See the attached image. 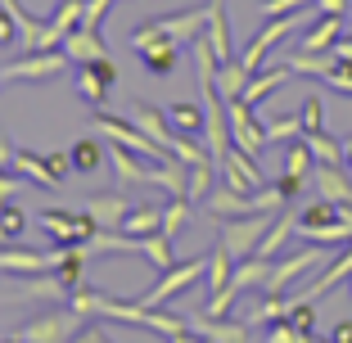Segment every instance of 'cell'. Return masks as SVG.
Here are the masks:
<instances>
[{"instance_id": "obj_1", "label": "cell", "mask_w": 352, "mask_h": 343, "mask_svg": "<svg viewBox=\"0 0 352 343\" xmlns=\"http://www.w3.org/2000/svg\"><path fill=\"white\" fill-rule=\"evenodd\" d=\"M208 14H212V0H208V5H190V10H176V14H163V19H149L145 27L131 32V50H140V45L154 41V36L176 41V45H195L208 27Z\"/></svg>"}, {"instance_id": "obj_2", "label": "cell", "mask_w": 352, "mask_h": 343, "mask_svg": "<svg viewBox=\"0 0 352 343\" xmlns=\"http://www.w3.org/2000/svg\"><path fill=\"white\" fill-rule=\"evenodd\" d=\"M316 19H321V14H316V5H307V10H298V14H280V19H271L267 27H262V32L253 36L249 45H244V54H239V63H244L249 73H258L262 63H267V54L276 50V45L285 41V36H289V32L307 27V23H316Z\"/></svg>"}, {"instance_id": "obj_3", "label": "cell", "mask_w": 352, "mask_h": 343, "mask_svg": "<svg viewBox=\"0 0 352 343\" xmlns=\"http://www.w3.org/2000/svg\"><path fill=\"white\" fill-rule=\"evenodd\" d=\"M91 126L109 140V145H122V149H131V154H140V158H149V163H158V158H167V149L163 145H154L140 126L131 122V118H113V113H95L91 118Z\"/></svg>"}, {"instance_id": "obj_4", "label": "cell", "mask_w": 352, "mask_h": 343, "mask_svg": "<svg viewBox=\"0 0 352 343\" xmlns=\"http://www.w3.org/2000/svg\"><path fill=\"white\" fill-rule=\"evenodd\" d=\"M68 54L59 50H23V59H10V63H0V77L5 82H50V77L68 73Z\"/></svg>"}, {"instance_id": "obj_5", "label": "cell", "mask_w": 352, "mask_h": 343, "mask_svg": "<svg viewBox=\"0 0 352 343\" xmlns=\"http://www.w3.org/2000/svg\"><path fill=\"white\" fill-rule=\"evenodd\" d=\"M271 221H276V212H253V217H221L217 239L226 244L230 253H235V262H239V258H253V253H258V244H262V235L271 230Z\"/></svg>"}, {"instance_id": "obj_6", "label": "cell", "mask_w": 352, "mask_h": 343, "mask_svg": "<svg viewBox=\"0 0 352 343\" xmlns=\"http://www.w3.org/2000/svg\"><path fill=\"white\" fill-rule=\"evenodd\" d=\"M82 312H73V307H63V312H41L36 321H28L23 330H14V339L23 343H73L77 334H82Z\"/></svg>"}, {"instance_id": "obj_7", "label": "cell", "mask_w": 352, "mask_h": 343, "mask_svg": "<svg viewBox=\"0 0 352 343\" xmlns=\"http://www.w3.org/2000/svg\"><path fill=\"white\" fill-rule=\"evenodd\" d=\"M204 276H208V253H204V258H190V262H176V267L158 271L154 289L140 294V302H145V307H163L167 298H176L181 289H190V285L204 280Z\"/></svg>"}, {"instance_id": "obj_8", "label": "cell", "mask_w": 352, "mask_h": 343, "mask_svg": "<svg viewBox=\"0 0 352 343\" xmlns=\"http://www.w3.org/2000/svg\"><path fill=\"white\" fill-rule=\"evenodd\" d=\"M36 221H41V230L59 244V249H68V244H86V239L100 230L86 212H73V208H45Z\"/></svg>"}, {"instance_id": "obj_9", "label": "cell", "mask_w": 352, "mask_h": 343, "mask_svg": "<svg viewBox=\"0 0 352 343\" xmlns=\"http://www.w3.org/2000/svg\"><path fill=\"white\" fill-rule=\"evenodd\" d=\"M226 113H230V140H235L244 154L258 158L262 149H267V122H258L244 100H226Z\"/></svg>"}, {"instance_id": "obj_10", "label": "cell", "mask_w": 352, "mask_h": 343, "mask_svg": "<svg viewBox=\"0 0 352 343\" xmlns=\"http://www.w3.org/2000/svg\"><path fill=\"white\" fill-rule=\"evenodd\" d=\"M118 86V63L113 59H95V63H77V95L86 104L100 109L109 100V91Z\"/></svg>"}, {"instance_id": "obj_11", "label": "cell", "mask_w": 352, "mask_h": 343, "mask_svg": "<svg viewBox=\"0 0 352 343\" xmlns=\"http://www.w3.org/2000/svg\"><path fill=\"white\" fill-rule=\"evenodd\" d=\"M311 267H321V244H311V249H302V253H289V258H276L262 294H285L298 276H307Z\"/></svg>"}, {"instance_id": "obj_12", "label": "cell", "mask_w": 352, "mask_h": 343, "mask_svg": "<svg viewBox=\"0 0 352 343\" xmlns=\"http://www.w3.org/2000/svg\"><path fill=\"white\" fill-rule=\"evenodd\" d=\"M59 262V249L54 253H41V249H19V244H0V271H10V276H45L54 271Z\"/></svg>"}, {"instance_id": "obj_13", "label": "cell", "mask_w": 352, "mask_h": 343, "mask_svg": "<svg viewBox=\"0 0 352 343\" xmlns=\"http://www.w3.org/2000/svg\"><path fill=\"white\" fill-rule=\"evenodd\" d=\"M221 177H226L230 190H239V195H253V190H262V172H258V158L244 154L239 145L226 149V158H221Z\"/></svg>"}, {"instance_id": "obj_14", "label": "cell", "mask_w": 352, "mask_h": 343, "mask_svg": "<svg viewBox=\"0 0 352 343\" xmlns=\"http://www.w3.org/2000/svg\"><path fill=\"white\" fill-rule=\"evenodd\" d=\"M82 212L95 221L100 230H122L126 212H131V199L122 195V190H109V195H91L82 203Z\"/></svg>"}, {"instance_id": "obj_15", "label": "cell", "mask_w": 352, "mask_h": 343, "mask_svg": "<svg viewBox=\"0 0 352 343\" xmlns=\"http://www.w3.org/2000/svg\"><path fill=\"white\" fill-rule=\"evenodd\" d=\"M145 186H158V190H167L172 199H186V195H190V163H181L176 154L158 158V163H149V172H145Z\"/></svg>"}, {"instance_id": "obj_16", "label": "cell", "mask_w": 352, "mask_h": 343, "mask_svg": "<svg viewBox=\"0 0 352 343\" xmlns=\"http://www.w3.org/2000/svg\"><path fill=\"white\" fill-rule=\"evenodd\" d=\"M311 186H316L321 199H330V203H352V172H348V167L316 163V167H311Z\"/></svg>"}, {"instance_id": "obj_17", "label": "cell", "mask_w": 352, "mask_h": 343, "mask_svg": "<svg viewBox=\"0 0 352 343\" xmlns=\"http://www.w3.org/2000/svg\"><path fill=\"white\" fill-rule=\"evenodd\" d=\"M249 325L253 321H230V316H208L199 312L190 321V330H199L208 343H249Z\"/></svg>"}, {"instance_id": "obj_18", "label": "cell", "mask_w": 352, "mask_h": 343, "mask_svg": "<svg viewBox=\"0 0 352 343\" xmlns=\"http://www.w3.org/2000/svg\"><path fill=\"white\" fill-rule=\"evenodd\" d=\"M63 54L73 63H95V59H109V45H104L100 27H73L63 36Z\"/></svg>"}, {"instance_id": "obj_19", "label": "cell", "mask_w": 352, "mask_h": 343, "mask_svg": "<svg viewBox=\"0 0 352 343\" xmlns=\"http://www.w3.org/2000/svg\"><path fill=\"white\" fill-rule=\"evenodd\" d=\"M131 122L140 126V131L154 140V145H163L167 154H172V140H176V126H172V118L163 113V109H154V104H131Z\"/></svg>"}, {"instance_id": "obj_20", "label": "cell", "mask_w": 352, "mask_h": 343, "mask_svg": "<svg viewBox=\"0 0 352 343\" xmlns=\"http://www.w3.org/2000/svg\"><path fill=\"white\" fill-rule=\"evenodd\" d=\"M343 23H348V19H339V14H321V19L302 32V50H307V54L334 50V45H339V36H343Z\"/></svg>"}, {"instance_id": "obj_21", "label": "cell", "mask_w": 352, "mask_h": 343, "mask_svg": "<svg viewBox=\"0 0 352 343\" xmlns=\"http://www.w3.org/2000/svg\"><path fill=\"white\" fill-rule=\"evenodd\" d=\"M348 276H352V249L343 253V258H334L330 267L321 271V280H311L307 289H302V294H294V298H298V302H316V298H325V294H330L334 285H343Z\"/></svg>"}, {"instance_id": "obj_22", "label": "cell", "mask_w": 352, "mask_h": 343, "mask_svg": "<svg viewBox=\"0 0 352 343\" xmlns=\"http://www.w3.org/2000/svg\"><path fill=\"white\" fill-rule=\"evenodd\" d=\"M289 77H294V68H289V63H280V68H267V73H253V77H249V86H244V95H239V100H244V104H249V109H258L262 100H267L271 91H280V86L289 82Z\"/></svg>"}, {"instance_id": "obj_23", "label": "cell", "mask_w": 352, "mask_h": 343, "mask_svg": "<svg viewBox=\"0 0 352 343\" xmlns=\"http://www.w3.org/2000/svg\"><path fill=\"white\" fill-rule=\"evenodd\" d=\"M135 54H140V63H145V73L167 77V73L176 68V54H181V45H176V41H163V36H154V41H145Z\"/></svg>"}, {"instance_id": "obj_24", "label": "cell", "mask_w": 352, "mask_h": 343, "mask_svg": "<svg viewBox=\"0 0 352 343\" xmlns=\"http://www.w3.org/2000/svg\"><path fill=\"white\" fill-rule=\"evenodd\" d=\"M226 5L221 0H212V14H208V27H204V41L212 45V54H217V63H230L235 54H230V27H226Z\"/></svg>"}, {"instance_id": "obj_25", "label": "cell", "mask_w": 352, "mask_h": 343, "mask_svg": "<svg viewBox=\"0 0 352 343\" xmlns=\"http://www.w3.org/2000/svg\"><path fill=\"white\" fill-rule=\"evenodd\" d=\"M109 163H113V177H118V186H145L149 158H140V154H131V149L113 145V154H109Z\"/></svg>"}, {"instance_id": "obj_26", "label": "cell", "mask_w": 352, "mask_h": 343, "mask_svg": "<svg viewBox=\"0 0 352 343\" xmlns=\"http://www.w3.org/2000/svg\"><path fill=\"white\" fill-rule=\"evenodd\" d=\"M10 298H19V302H28V298H45V302H68V289L59 285V276L54 271H45V276H28V285H19V289L10 294Z\"/></svg>"}, {"instance_id": "obj_27", "label": "cell", "mask_w": 352, "mask_h": 343, "mask_svg": "<svg viewBox=\"0 0 352 343\" xmlns=\"http://www.w3.org/2000/svg\"><path fill=\"white\" fill-rule=\"evenodd\" d=\"M230 271H235V253L226 249V244H212V253H208V276H204V285H208V294H221L230 285Z\"/></svg>"}, {"instance_id": "obj_28", "label": "cell", "mask_w": 352, "mask_h": 343, "mask_svg": "<svg viewBox=\"0 0 352 343\" xmlns=\"http://www.w3.org/2000/svg\"><path fill=\"white\" fill-rule=\"evenodd\" d=\"M82 262H86V249L82 244H68V249H59V262H54V276H59V285L68 294L77 289V285H86V276H82Z\"/></svg>"}, {"instance_id": "obj_29", "label": "cell", "mask_w": 352, "mask_h": 343, "mask_svg": "<svg viewBox=\"0 0 352 343\" xmlns=\"http://www.w3.org/2000/svg\"><path fill=\"white\" fill-rule=\"evenodd\" d=\"M122 230H126V235H135V239L163 230V203H140V208H131V212H126V221H122Z\"/></svg>"}, {"instance_id": "obj_30", "label": "cell", "mask_w": 352, "mask_h": 343, "mask_svg": "<svg viewBox=\"0 0 352 343\" xmlns=\"http://www.w3.org/2000/svg\"><path fill=\"white\" fill-rule=\"evenodd\" d=\"M249 68H244V63L239 59H230V63H217V77H212V82H217V95L221 100H239V95H244V86H249Z\"/></svg>"}, {"instance_id": "obj_31", "label": "cell", "mask_w": 352, "mask_h": 343, "mask_svg": "<svg viewBox=\"0 0 352 343\" xmlns=\"http://www.w3.org/2000/svg\"><path fill=\"white\" fill-rule=\"evenodd\" d=\"M167 118H172L176 131H190V135H204V100H176L172 109H167Z\"/></svg>"}, {"instance_id": "obj_32", "label": "cell", "mask_w": 352, "mask_h": 343, "mask_svg": "<svg viewBox=\"0 0 352 343\" xmlns=\"http://www.w3.org/2000/svg\"><path fill=\"white\" fill-rule=\"evenodd\" d=\"M14 167H19L23 177L32 181V186H59V181L50 177V163H45L41 154H32V149H23V145L14 149Z\"/></svg>"}, {"instance_id": "obj_33", "label": "cell", "mask_w": 352, "mask_h": 343, "mask_svg": "<svg viewBox=\"0 0 352 343\" xmlns=\"http://www.w3.org/2000/svg\"><path fill=\"white\" fill-rule=\"evenodd\" d=\"M302 140H307V149H311V158H316V163L343 167V140H334L330 131H302Z\"/></svg>"}, {"instance_id": "obj_34", "label": "cell", "mask_w": 352, "mask_h": 343, "mask_svg": "<svg viewBox=\"0 0 352 343\" xmlns=\"http://www.w3.org/2000/svg\"><path fill=\"white\" fill-rule=\"evenodd\" d=\"M140 253H145V258L154 262V271H167V267H176L172 235H163V230H154V235H145V239H140Z\"/></svg>"}, {"instance_id": "obj_35", "label": "cell", "mask_w": 352, "mask_h": 343, "mask_svg": "<svg viewBox=\"0 0 352 343\" xmlns=\"http://www.w3.org/2000/svg\"><path fill=\"white\" fill-rule=\"evenodd\" d=\"M68 154H73V172H100V167H104V149H100L95 135H82Z\"/></svg>"}, {"instance_id": "obj_36", "label": "cell", "mask_w": 352, "mask_h": 343, "mask_svg": "<svg viewBox=\"0 0 352 343\" xmlns=\"http://www.w3.org/2000/svg\"><path fill=\"white\" fill-rule=\"evenodd\" d=\"M311 167H316V158H311L307 140H298V145H289V154H285V177H298V181H311Z\"/></svg>"}, {"instance_id": "obj_37", "label": "cell", "mask_w": 352, "mask_h": 343, "mask_svg": "<svg viewBox=\"0 0 352 343\" xmlns=\"http://www.w3.org/2000/svg\"><path fill=\"white\" fill-rule=\"evenodd\" d=\"M190 226V199H167L163 203V235H181Z\"/></svg>"}, {"instance_id": "obj_38", "label": "cell", "mask_w": 352, "mask_h": 343, "mask_svg": "<svg viewBox=\"0 0 352 343\" xmlns=\"http://www.w3.org/2000/svg\"><path fill=\"white\" fill-rule=\"evenodd\" d=\"M212 172H217V163H195L190 167V203H204L208 195H212Z\"/></svg>"}, {"instance_id": "obj_39", "label": "cell", "mask_w": 352, "mask_h": 343, "mask_svg": "<svg viewBox=\"0 0 352 343\" xmlns=\"http://www.w3.org/2000/svg\"><path fill=\"white\" fill-rule=\"evenodd\" d=\"M294 135H302V113L271 118V122H267V140H294Z\"/></svg>"}, {"instance_id": "obj_40", "label": "cell", "mask_w": 352, "mask_h": 343, "mask_svg": "<svg viewBox=\"0 0 352 343\" xmlns=\"http://www.w3.org/2000/svg\"><path fill=\"white\" fill-rule=\"evenodd\" d=\"M321 82L330 86V91H339V95H348V100H352V63H348V59H339L330 73L321 77Z\"/></svg>"}, {"instance_id": "obj_41", "label": "cell", "mask_w": 352, "mask_h": 343, "mask_svg": "<svg viewBox=\"0 0 352 343\" xmlns=\"http://www.w3.org/2000/svg\"><path fill=\"white\" fill-rule=\"evenodd\" d=\"M302 131H325V109H321V95L316 91L302 100Z\"/></svg>"}, {"instance_id": "obj_42", "label": "cell", "mask_w": 352, "mask_h": 343, "mask_svg": "<svg viewBox=\"0 0 352 343\" xmlns=\"http://www.w3.org/2000/svg\"><path fill=\"white\" fill-rule=\"evenodd\" d=\"M23 186H28V177H23L19 167H0V203H10Z\"/></svg>"}, {"instance_id": "obj_43", "label": "cell", "mask_w": 352, "mask_h": 343, "mask_svg": "<svg viewBox=\"0 0 352 343\" xmlns=\"http://www.w3.org/2000/svg\"><path fill=\"white\" fill-rule=\"evenodd\" d=\"M316 5V0H262V19H280V14H298Z\"/></svg>"}, {"instance_id": "obj_44", "label": "cell", "mask_w": 352, "mask_h": 343, "mask_svg": "<svg viewBox=\"0 0 352 343\" xmlns=\"http://www.w3.org/2000/svg\"><path fill=\"white\" fill-rule=\"evenodd\" d=\"M289 321H294V330H302V334H316V312H311V302H298V298H294V312H289Z\"/></svg>"}, {"instance_id": "obj_45", "label": "cell", "mask_w": 352, "mask_h": 343, "mask_svg": "<svg viewBox=\"0 0 352 343\" xmlns=\"http://www.w3.org/2000/svg\"><path fill=\"white\" fill-rule=\"evenodd\" d=\"M0 217H5V230H10V239H19L23 230H28V217H23L19 203H0Z\"/></svg>"}, {"instance_id": "obj_46", "label": "cell", "mask_w": 352, "mask_h": 343, "mask_svg": "<svg viewBox=\"0 0 352 343\" xmlns=\"http://www.w3.org/2000/svg\"><path fill=\"white\" fill-rule=\"evenodd\" d=\"M45 163H50V177L59 181H68V172H73V154H68V149H54V154H45Z\"/></svg>"}, {"instance_id": "obj_47", "label": "cell", "mask_w": 352, "mask_h": 343, "mask_svg": "<svg viewBox=\"0 0 352 343\" xmlns=\"http://www.w3.org/2000/svg\"><path fill=\"white\" fill-rule=\"evenodd\" d=\"M109 5H113V0H86V14H82V23H77V27H100L104 14H109Z\"/></svg>"}, {"instance_id": "obj_48", "label": "cell", "mask_w": 352, "mask_h": 343, "mask_svg": "<svg viewBox=\"0 0 352 343\" xmlns=\"http://www.w3.org/2000/svg\"><path fill=\"white\" fill-rule=\"evenodd\" d=\"M316 14H339V19H348V0H316Z\"/></svg>"}, {"instance_id": "obj_49", "label": "cell", "mask_w": 352, "mask_h": 343, "mask_svg": "<svg viewBox=\"0 0 352 343\" xmlns=\"http://www.w3.org/2000/svg\"><path fill=\"white\" fill-rule=\"evenodd\" d=\"M334 343H352V321H339L334 325V334H330Z\"/></svg>"}, {"instance_id": "obj_50", "label": "cell", "mask_w": 352, "mask_h": 343, "mask_svg": "<svg viewBox=\"0 0 352 343\" xmlns=\"http://www.w3.org/2000/svg\"><path fill=\"white\" fill-rule=\"evenodd\" d=\"M14 149H19V145H10V140L0 135V167H14Z\"/></svg>"}, {"instance_id": "obj_51", "label": "cell", "mask_w": 352, "mask_h": 343, "mask_svg": "<svg viewBox=\"0 0 352 343\" xmlns=\"http://www.w3.org/2000/svg\"><path fill=\"white\" fill-rule=\"evenodd\" d=\"M73 343H109V339H104V334L100 330H82V334H77V339Z\"/></svg>"}, {"instance_id": "obj_52", "label": "cell", "mask_w": 352, "mask_h": 343, "mask_svg": "<svg viewBox=\"0 0 352 343\" xmlns=\"http://www.w3.org/2000/svg\"><path fill=\"white\" fill-rule=\"evenodd\" d=\"M343 167H348V172H352V135H348V140H343Z\"/></svg>"}, {"instance_id": "obj_53", "label": "cell", "mask_w": 352, "mask_h": 343, "mask_svg": "<svg viewBox=\"0 0 352 343\" xmlns=\"http://www.w3.org/2000/svg\"><path fill=\"white\" fill-rule=\"evenodd\" d=\"M0 244H10V230H5V217H0Z\"/></svg>"}, {"instance_id": "obj_54", "label": "cell", "mask_w": 352, "mask_h": 343, "mask_svg": "<svg viewBox=\"0 0 352 343\" xmlns=\"http://www.w3.org/2000/svg\"><path fill=\"white\" fill-rule=\"evenodd\" d=\"M348 23H352V0H348Z\"/></svg>"}, {"instance_id": "obj_55", "label": "cell", "mask_w": 352, "mask_h": 343, "mask_svg": "<svg viewBox=\"0 0 352 343\" xmlns=\"http://www.w3.org/2000/svg\"><path fill=\"white\" fill-rule=\"evenodd\" d=\"M0 339H5V334H0Z\"/></svg>"}]
</instances>
